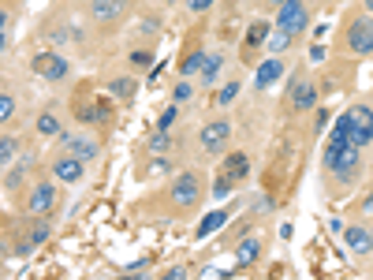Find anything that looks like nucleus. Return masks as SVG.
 Segmentation results:
<instances>
[{"label":"nucleus","instance_id":"obj_32","mask_svg":"<svg viewBox=\"0 0 373 280\" xmlns=\"http://www.w3.org/2000/svg\"><path fill=\"white\" fill-rule=\"evenodd\" d=\"M172 124H176V105H168L165 113H160V120H157V131H168Z\"/></svg>","mask_w":373,"mask_h":280},{"label":"nucleus","instance_id":"obj_35","mask_svg":"<svg viewBox=\"0 0 373 280\" xmlns=\"http://www.w3.org/2000/svg\"><path fill=\"white\" fill-rule=\"evenodd\" d=\"M362 209H366V213H373V195H366V202H362Z\"/></svg>","mask_w":373,"mask_h":280},{"label":"nucleus","instance_id":"obj_30","mask_svg":"<svg viewBox=\"0 0 373 280\" xmlns=\"http://www.w3.org/2000/svg\"><path fill=\"white\" fill-rule=\"evenodd\" d=\"M190 94H194V86H190L187 79H183V83H176V86H172V101H190Z\"/></svg>","mask_w":373,"mask_h":280},{"label":"nucleus","instance_id":"obj_2","mask_svg":"<svg viewBox=\"0 0 373 280\" xmlns=\"http://www.w3.org/2000/svg\"><path fill=\"white\" fill-rule=\"evenodd\" d=\"M344 45L351 56H370L373 53V19H366V15L351 19V26L344 30Z\"/></svg>","mask_w":373,"mask_h":280},{"label":"nucleus","instance_id":"obj_13","mask_svg":"<svg viewBox=\"0 0 373 280\" xmlns=\"http://www.w3.org/2000/svg\"><path fill=\"white\" fill-rule=\"evenodd\" d=\"M60 142H64L67 154L83 157V161H94V157L101 154V142H97V138H86V135H67V131H60Z\"/></svg>","mask_w":373,"mask_h":280},{"label":"nucleus","instance_id":"obj_22","mask_svg":"<svg viewBox=\"0 0 373 280\" xmlns=\"http://www.w3.org/2000/svg\"><path fill=\"white\" fill-rule=\"evenodd\" d=\"M265 38H269V23H250V30H247V53L250 49H258V45H265Z\"/></svg>","mask_w":373,"mask_h":280},{"label":"nucleus","instance_id":"obj_28","mask_svg":"<svg viewBox=\"0 0 373 280\" xmlns=\"http://www.w3.org/2000/svg\"><path fill=\"white\" fill-rule=\"evenodd\" d=\"M347 131H351V116L344 113V116L336 120V127H332V135H329V138H340V142H347Z\"/></svg>","mask_w":373,"mask_h":280},{"label":"nucleus","instance_id":"obj_18","mask_svg":"<svg viewBox=\"0 0 373 280\" xmlns=\"http://www.w3.org/2000/svg\"><path fill=\"white\" fill-rule=\"evenodd\" d=\"M108 90H113V97H119V101H131V97L138 94V83L131 75H119V79H113L108 83Z\"/></svg>","mask_w":373,"mask_h":280},{"label":"nucleus","instance_id":"obj_25","mask_svg":"<svg viewBox=\"0 0 373 280\" xmlns=\"http://www.w3.org/2000/svg\"><path fill=\"white\" fill-rule=\"evenodd\" d=\"M12 116H15V97L12 94H0V124H8Z\"/></svg>","mask_w":373,"mask_h":280},{"label":"nucleus","instance_id":"obj_10","mask_svg":"<svg viewBox=\"0 0 373 280\" xmlns=\"http://www.w3.org/2000/svg\"><path fill=\"white\" fill-rule=\"evenodd\" d=\"M231 142V124L228 120H213V124L201 127V146L209 149V154H224Z\"/></svg>","mask_w":373,"mask_h":280},{"label":"nucleus","instance_id":"obj_29","mask_svg":"<svg viewBox=\"0 0 373 280\" xmlns=\"http://www.w3.org/2000/svg\"><path fill=\"white\" fill-rule=\"evenodd\" d=\"M235 94H239V83H228V86H220V94H217V105H231V101H235Z\"/></svg>","mask_w":373,"mask_h":280},{"label":"nucleus","instance_id":"obj_11","mask_svg":"<svg viewBox=\"0 0 373 280\" xmlns=\"http://www.w3.org/2000/svg\"><path fill=\"white\" fill-rule=\"evenodd\" d=\"M83 176H86V161H83V157L64 154V157H56V161H53V179H56V183H78Z\"/></svg>","mask_w":373,"mask_h":280},{"label":"nucleus","instance_id":"obj_36","mask_svg":"<svg viewBox=\"0 0 373 280\" xmlns=\"http://www.w3.org/2000/svg\"><path fill=\"white\" fill-rule=\"evenodd\" d=\"M4 49H8V38H4V30H0V53H4Z\"/></svg>","mask_w":373,"mask_h":280},{"label":"nucleus","instance_id":"obj_39","mask_svg":"<svg viewBox=\"0 0 373 280\" xmlns=\"http://www.w3.org/2000/svg\"><path fill=\"white\" fill-rule=\"evenodd\" d=\"M269 4H276V8H280V4H284V0H269Z\"/></svg>","mask_w":373,"mask_h":280},{"label":"nucleus","instance_id":"obj_33","mask_svg":"<svg viewBox=\"0 0 373 280\" xmlns=\"http://www.w3.org/2000/svg\"><path fill=\"white\" fill-rule=\"evenodd\" d=\"M131 64H135V67H149V64H154V56L138 49V53H131Z\"/></svg>","mask_w":373,"mask_h":280},{"label":"nucleus","instance_id":"obj_6","mask_svg":"<svg viewBox=\"0 0 373 280\" xmlns=\"http://www.w3.org/2000/svg\"><path fill=\"white\" fill-rule=\"evenodd\" d=\"M56 183H38L26 191V213L30 217H49L56 209Z\"/></svg>","mask_w":373,"mask_h":280},{"label":"nucleus","instance_id":"obj_31","mask_svg":"<svg viewBox=\"0 0 373 280\" xmlns=\"http://www.w3.org/2000/svg\"><path fill=\"white\" fill-rule=\"evenodd\" d=\"M231 187H235V183H231V179L220 172V179L213 183V198H228V195H231Z\"/></svg>","mask_w":373,"mask_h":280},{"label":"nucleus","instance_id":"obj_14","mask_svg":"<svg viewBox=\"0 0 373 280\" xmlns=\"http://www.w3.org/2000/svg\"><path fill=\"white\" fill-rule=\"evenodd\" d=\"M284 60L280 56H269V60H261V67H258V75H254V83H258V90H269L273 83H280L284 79Z\"/></svg>","mask_w":373,"mask_h":280},{"label":"nucleus","instance_id":"obj_7","mask_svg":"<svg viewBox=\"0 0 373 280\" xmlns=\"http://www.w3.org/2000/svg\"><path fill=\"white\" fill-rule=\"evenodd\" d=\"M75 116L83 120L86 127H105L108 120H113V105L101 101V97H83V101H75Z\"/></svg>","mask_w":373,"mask_h":280},{"label":"nucleus","instance_id":"obj_16","mask_svg":"<svg viewBox=\"0 0 373 280\" xmlns=\"http://www.w3.org/2000/svg\"><path fill=\"white\" fill-rule=\"evenodd\" d=\"M224 176L231 179V183L247 179V176H250V157H247V154H228V157H224Z\"/></svg>","mask_w":373,"mask_h":280},{"label":"nucleus","instance_id":"obj_34","mask_svg":"<svg viewBox=\"0 0 373 280\" xmlns=\"http://www.w3.org/2000/svg\"><path fill=\"white\" fill-rule=\"evenodd\" d=\"M187 8H190V12H209L213 0H187Z\"/></svg>","mask_w":373,"mask_h":280},{"label":"nucleus","instance_id":"obj_23","mask_svg":"<svg viewBox=\"0 0 373 280\" xmlns=\"http://www.w3.org/2000/svg\"><path fill=\"white\" fill-rule=\"evenodd\" d=\"M38 131H42V135H49V138H56L60 131H64V127H60L56 113H42V116H38Z\"/></svg>","mask_w":373,"mask_h":280},{"label":"nucleus","instance_id":"obj_21","mask_svg":"<svg viewBox=\"0 0 373 280\" xmlns=\"http://www.w3.org/2000/svg\"><path fill=\"white\" fill-rule=\"evenodd\" d=\"M201 64H206V49H194L190 56L179 60V72H183V79H187V75H198V72H201Z\"/></svg>","mask_w":373,"mask_h":280},{"label":"nucleus","instance_id":"obj_5","mask_svg":"<svg viewBox=\"0 0 373 280\" xmlns=\"http://www.w3.org/2000/svg\"><path fill=\"white\" fill-rule=\"evenodd\" d=\"M314 105H317L314 79L295 75V79H291V86H288V108H291V113H306V108H314Z\"/></svg>","mask_w":373,"mask_h":280},{"label":"nucleus","instance_id":"obj_9","mask_svg":"<svg viewBox=\"0 0 373 280\" xmlns=\"http://www.w3.org/2000/svg\"><path fill=\"white\" fill-rule=\"evenodd\" d=\"M34 72L42 79H49V83H60V79H67L72 64H67L64 56H56V53H34Z\"/></svg>","mask_w":373,"mask_h":280},{"label":"nucleus","instance_id":"obj_26","mask_svg":"<svg viewBox=\"0 0 373 280\" xmlns=\"http://www.w3.org/2000/svg\"><path fill=\"white\" fill-rule=\"evenodd\" d=\"M146 149H149V154H160V149H168V135H165V131H154V135L146 138Z\"/></svg>","mask_w":373,"mask_h":280},{"label":"nucleus","instance_id":"obj_27","mask_svg":"<svg viewBox=\"0 0 373 280\" xmlns=\"http://www.w3.org/2000/svg\"><path fill=\"white\" fill-rule=\"evenodd\" d=\"M15 161V138H0V165Z\"/></svg>","mask_w":373,"mask_h":280},{"label":"nucleus","instance_id":"obj_12","mask_svg":"<svg viewBox=\"0 0 373 280\" xmlns=\"http://www.w3.org/2000/svg\"><path fill=\"white\" fill-rule=\"evenodd\" d=\"M124 12H127V0H94V4H90V15H94V23H101V26L119 23Z\"/></svg>","mask_w":373,"mask_h":280},{"label":"nucleus","instance_id":"obj_15","mask_svg":"<svg viewBox=\"0 0 373 280\" xmlns=\"http://www.w3.org/2000/svg\"><path fill=\"white\" fill-rule=\"evenodd\" d=\"M344 243H347L351 254H370L373 251V232L362 228V224H351V228H344Z\"/></svg>","mask_w":373,"mask_h":280},{"label":"nucleus","instance_id":"obj_3","mask_svg":"<svg viewBox=\"0 0 373 280\" xmlns=\"http://www.w3.org/2000/svg\"><path fill=\"white\" fill-rule=\"evenodd\" d=\"M276 26H280V30H288L291 38L306 34V26H310L306 4H302V0H284V4L276 8Z\"/></svg>","mask_w":373,"mask_h":280},{"label":"nucleus","instance_id":"obj_17","mask_svg":"<svg viewBox=\"0 0 373 280\" xmlns=\"http://www.w3.org/2000/svg\"><path fill=\"white\" fill-rule=\"evenodd\" d=\"M224 221H228V209H213V213H206L201 217V224H198V239H206V236H213V232H220L224 228Z\"/></svg>","mask_w":373,"mask_h":280},{"label":"nucleus","instance_id":"obj_38","mask_svg":"<svg viewBox=\"0 0 373 280\" xmlns=\"http://www.w3.org/2000/svg\"><path fill=\"white\" fill-rule=\"evenodd\" d=\"M366 12H373V0H366Z\"/></svg>","mask_w":373,"mask_h":280},{"label":"nucleus","instance_id":"obj_4","mask_svg":"<svg viewBox=\"0 0 373 280\" xmlns=\"http://www.w3.org/2000/svg\"><path fill=\"white\" fill-rule=\"evenodd\" d=\"M351 116V131H347V142L351 146H370L373 142V108L370 105H351L347 108Z\"/></svg>","mask_w":373,"mask_h":280},{"label":"nucleus","instance_id":"obj_8","mask_svg":"<svg viewBox=\"0 0 373 280\" xmlns=\"http://www.w3.org/2000/svg\"><path fill=\"white\" fill-rule=\"evenodd\" d=\"M358 154H362V149L347 142L344 149H340V154L325 157V165L332 168V172H336V179H344V183H347V179H355V172H358Z\"/></svg>","mask_w":373,"mask_h":280},{"label":"nucleus","instance_id":"obj_24","mask_svg":"<svg viewBox=\"0 0 373 280\" xmlns=\"http://www.w3.org/2000/svg\"><path fill=\"white\" fill-rule=\"evenodd\" d=\"M288 45H291V34H288V30H280V26H276V34H273V38H269V42H265V49H269V53H273V56H280V53H284Z\"/></svg>","mask_w":373,"mask_h":280},{"label":"nucleus","instance_id":"obj_37","mask_svg":"<svg viewBox=\"0 0 373 280\" xmlns=\"http://www.w3.org/2000/svg\"><path fill=\"white\" fill-rule=\"evenodd\" d=\"M4 23H8V12H0V30H4Z\"/></svg>","mask_w":373,"mask_h":280},{"label":"nucleus","instance_id":"obj_20","mask_svg":"<svg viewBox=\"0 0 373 280\" xmlns=\"http://www.w3.org/2000/svg\"><path fill=\"white\" fill-rule=\"evenodd\" d=\"M239 262H243V265H254L258 262V258H261V243H258V239L254 236H250V239H243V243H239Z\"/></svg>","mask_w":373,"mask_h":280},{"label":"nucleus","instance_id":"obj_19","mask_svg":"<svg viewBox=\"0 0 373 280\" xmlns=\"http://www.w3.org/2000/svg\"><path fill=\"white\" fill-rule=\"evenodd\" d=\"M220 67H224V56L220 53H206V64H201V83H217V75H220Z\"/></svg>","mask_w":373,"mask_h":280},{"label":"nucleus","instance_id":"obj_1","mask_svg":"<svg viewBox=\"0 0 373 280\" xmlns=\"http://www.w3.org/2000/svg\"><path fill=\"white\" fill-rule=\"evenodd\" d=\"M201 176L198 172H179L172 179V187H168V202H172L176 213H190L198 202H201Z\"/></svg>","mask_w":373,"mask_h":280}]
</instances>
